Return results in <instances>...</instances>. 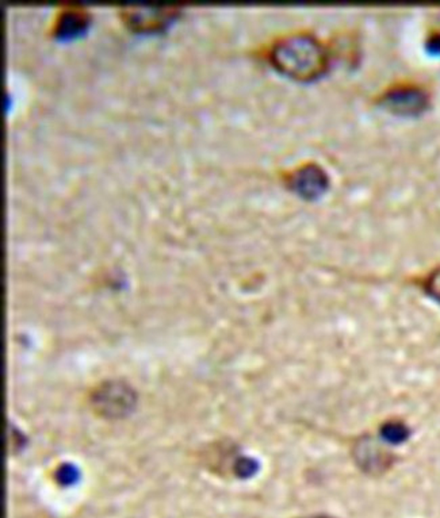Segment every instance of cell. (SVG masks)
<instances>
[{
    "mask_svg": "<svg viewBox=\"0 0 440 518\" xmlns=\"http://www.w3.org/2000/svg\"><path fill=\"white\" fill-rule=\"evenodd\" d=\"M268 61L285 76L298 82H314L328 72L331 54L312 33L295 32L271 45Z\"/></svg>",
    "mask_w": 440,
    "mask_h": 518,
    "instance_id": "cell-1",
    "label": "cell"
},
{
    "mask_svg": "<svg viewBox=\"0 0 440 518\" xmlns=\"http://www.w3.org/2000/svg\"><path fill=\"white\" fill-rule=\"evenodd\" d=\"M94 412L107 420L127 417L137 404V393L126 382H104L90 398Z\"/></svg>",
    "mask_w": 440,
    "mask_h": 518,
    "instance_id": "cell-2",
    "label": "cell"
},
{
    "mask_svg": "<svg viewBox=\"0 0 440 518\" xmlns=\"http://www.w3.org/2000/svg\"><path fill=\"white\" fill-rule=\"evenodd\" d=\"M179 14L178 5H124L120 15L133 32H159Z\"/></svg>",
    "mask_w": 440,
    "mask_h": 518,
    "instance_id": "cell-3",
    "label": "cell"
},
{
    "mask_svg": "<svg viewBox=\"0 0 440 518\" xmlns=\"http://www.w3.org/2000/svg\"><path fill=\"white\" fill-rule=\"evenodd\" d=\"M379 105L395 115H416L430 106V94L422 85H393L382 94Z\"/></svg>",
    "mask_w": 440,
    "mask_h": 518,
    "instance_id": "cell-4",
    "label": "cell"
},
{
    "mask_svg": "<svg viewBox=\"0 0 440 518\" xmlns=\"http://www.w3.org/2000/svg\"><path fill=\"white\" fill-rule=\"evenodd\" d=\"M353 458L355 464L370 476H381L393 467L395 456L384 447L375 437H359L353 445Z\"/></svg>",
    "mask_w": 440,
    "mask_h": 518,
    "instance_id": "cell-5",
    "label": "cell"
},
{
    "mask_svg": "<svg viewBox=\"0 0 440 518\" xmlns=\"http://www.w3.org/2000/svg\"><path fill=\"white\" fill-rule=\"evenodd\" d=\"M286 184L301 198L317 199L328 190L329 176L317 163L301 164L286 174Z\"/></svg>",
    "mask_w": 440,
    "mask_h": 518,
    "instance_id": "cell-6",
    "label": "cell"
},
{
    "mask_svg": "<svg viewBox=\"0 0 440 518\" xmlns=\"http://www.w3.org/2000/svg\"><path fill=\"white\" fill-rule=\"evenodd\" d=\"M88 19L90 18L85 8L76 5L63 8L55 24L54 35L60 40L79 35L87 27Z\"/></svg>",
    "mask_w": 440,
    "mask_h": 518,
    "instance_id": "cell-7",
    "label": "cell"
},
{
    "mask_svg": "<svg viewBox=\"0 0 440 518\" xmlns=\"http://www.w3.org/2000/svg\"><path fill=\"white\" fill-rule=\"evenodd\" d=\"M381 433L382 440L387 444H403L405 443L406 440L409 439V434H411V431H409L408 426L405 423H401V421H386L384 425L381 426Z\"/></svg>",
    "mask_w": 440,
    "mask_h": 518,
    "instance_id": "cell-8",
    "label": "cell"
},
{
    "mask_svg": "<svg viewBox=\"0 0 440 518\" xmlns=\"http://www.w3.org/2000/svg\"><path fill=\"white\" fill-rule=\"evenodd\" d=\"M425 293L440 304V267L431 271L423 282Z\"/></svg>",
    "mask_w": 440,
    "mask_h": 518,
    "instance_id": "cell-9",
    "label": "cell"
},
{
    "mask_svg": "<svg viewBox=\"0 0 440 518\" xmlns=\"http://www.w3.org/2000/svg\"><path fill=\"white\" fill-rule=\"evenodd\" d=\"M259 470V465H257V462H255L254 459L251 458H243L237 459L236 463H235V473H236L239 478H251L254 476L255 473H257Z\"/></svg>",
    "mask_w": 440,
    "mask_h": 518,
    "instance_id": "cell-10",
    "label": "cell"
},
{
    "mask_svg": "<svg viewBox=\"0 0 440 518\" xmlns=\"http://www.w3.org/2000/svg\"><path fill=\"white\" fill-rule=\"evenodd\" d=\"M77 476H79V473H77L74 465H63V467L59 468V473H57V478H59L60 483L63 484H74Z\"/></svg>",
    "mask_w": 440,
    "mask_h": 518,
    "instance_id": "cell-11",
    "label": "cell"
},
{
    "mask_svg": "<svg viewBox=\"0 0 440 518\" xmlns=\"http://www.w3.org/2000/svg\"><path fill=\"white\" fill-rule=\"evenodd\" d=\"M427 49L434 55H440V30L433 33L427 40Z\"/></svg>",
    "mask_w": 440,
    "mask_h": 518,
    "instance_id": "cell-12",
    "label": "cell"
},
{
    "mask_svg": "<svg viewBox=\"0 0 440 518\" xmlns=\"http://www.w3.org/2000/svg\"><path fill=\"white\" fill-rule=\"evenodd\" d=\"M306 518H334V517H329V516H312V517H306Z\"/></svg>",
    "mask_w": 440,
    "mask_h": 518,
    "instance_id": "cell-13",
    "label": "cell"
}]
</instances>
